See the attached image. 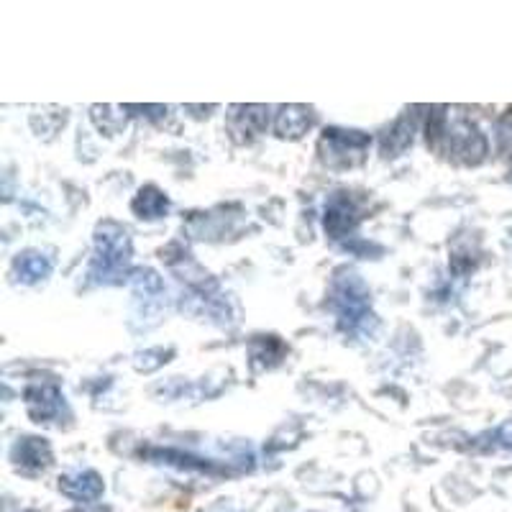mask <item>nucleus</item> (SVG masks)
Listing matches in <instances>:
<instances>
[{"label":"nucleus","mask_w":512,"mask_h":512,"mask_svg":"<svg viewBox=\"0 0 512 512\" xmlns=\"http://www.w3.org/2000/svg\"><path fill=\"white\" fill-rule=\"evenodd\" d=\"M367 282L354 269H338L331 280L328 305L336 313L338 328L346 336H367L377 326V315L372 313Z\"/></svg>","instance_id":"nucleus-1"},{"label":"nucleus","mask_w":512,"mask_h":512,"mask_svg":"<svg viewBox=\"0 0 512 512\" xmlns=\"http://www.w3.org/2000/svg\"><path fill=\"white\" fill-rule=\"evenodd\" d=\"M131 233L126 226L116 221H103L95 228V256L90 264V277L98 285H121L131 277Z\"/></svg>","instance_id":"nucleus-2"},{"label":"nucleus","mask_w":512,"mask_h":512,"mask_svg":"<svg viewBox=\"0 0 512 512\" xmlns=\"http://www.w3.org/2000/svg\"><path fill=\"white\" fill-rule=\"evenodd\" d=\"M369 146V136L349 128H326L320 136V159L328 167L346 169L364 162V152Z\"/></svg>","instance_id":"nucleus-3"},{"label":"nucleus","mask_w":512,"mask_h":512,"mask_svg":"<svg viewBox=\"0 0 512 512\" xmlns=\"http://www.w3.org/2000/svg\"><path fill=\"white\" fill-rule=\"evenodd\" d=\"M443 146H446L448 157L459 164H479L487 157V139L484 134L466 118H456L454 123L446 126V136H443Z\"/></svg>","instance_id":"nucleus-4"},{"label":"nucleus","mask_w":512,"mask_h":512,"mask_svg":"<svg viewBox=\"0 0 512 512\" xmlns=\"http://www.w3.org/2000/svg\"><path fill=\"white\" fill-rule=\"evenodd\" d=\"M26 410L36 423H54L67 413L64 395L54 382H31L24 392Z\"/></svg>","instance_id":"nucleus-5"},{"label":"nucleus","mask_w":512,"mask_h":512,"mask_svg":"<svg viewBox=\"0 0 512 512\" xmlns=\"http://www.w3.org/2000/svg\"><path fill=\"white\" fill-rule=\"evenodd\" d=\"M52 446L47 443V438L41 436H24L18 438L11 448V461L18 472L26 474V477H36V474L47 472L52 466Z\"/></svg>","instance_id":"nucleus-6"},{"label":"nucleus","mask_w":512,"mask_h":512,"mask_svg":"<svg viewBox=\"0 0 512 512\" xmlns=\"http://www.w3.org/2000/svg\"><path fill=\"white\" fill-rule=\"evenodd\" d=\"M359 226V210L349 192H333L326 203V216H323V228L331 239H346L349 233Z\"/></svg>","instance_id":"nucleus-7"},{"label":"nucleus","mask_w":512,"mask_h":512,"mask_svg":"<svg viewBox=\"0 0 512 512\" xmlns=\"http://www.w3.org/2000/svg\"><path fill=\"white\" fill-rule=\"evenodd\" d=\"M141 456L157 461V464H169V466H177V469H187V472H203V474L236 472V469H231V466L216 464V461L200 459V456H192V454H182V451H177V448H146V451H141Z\"/></svg>","instance_id":"nucleus-8"},{"label":"nucleus","mask_w":512,"mask_h":512,"mask_svg":"<svg viewBox=\"0 0 512 512\" xmlns=\"http://www.w3.org/2000/svg\"><path fill=\"white\" fill-rule=\"evenodd\" d=\"M59 492L75 502H95L103 497L105 484L95 469H77L59 477Z\"/></svg>","instance_id":"nucleus-9"},{"label":"nucleus","mask_w":512,"mask_h":512,"mask_svg":"<svg viewBox=\"0 0 512 512\" xmlns=\"http://www.w3.org/2000/svg\"><path fill=\"white\" fill-rule=\"evenodd\" d=\"M315 113L308 105H282L274 121V131L280 139H303L308 134V128H313Z\"/></svg>","instance_id":"nucleus-10"},{"label":"nucleus","mask_w":512,"mask_h":512,"mask_svg":"<svg viewBox=\"0 0 512 512\" xmlns=\"http://www.w3.org/2000/svg\"><path fill=\"white\" fill-rule=\"evenodd\" d=\"M415 136V118L410 113L397 118L390 128H384V134L379 136V152L382 157H400L410 144H413Z\"/></svg>","instance_id":"nucleus-11"},{"label":"nucleus","mask_w":512,"mask_h":512,"mask_svg":"<svg viewBox=\"0 0 512 512\" xmlns=\"http://www.w3.org/2000/svg\"><path fill=\"white\" fill-rule=\"evenodd\" d=\"M52 274V262L41 251H24L13 259V277L24 285H36Z\"/></svg>","instance_id":"nucleus-12"},{"label":"nucleus","mask_w":512,"mask_h":512,"mask_svg":"<svg viewBox=\"0 0 512 512\" xmlns=\"http://www.w3.org/2000/svg\"><path fill=\"white\" fill-rule=\"evenodd\" d=\"M269 121V108L267 105H233L231 108V128L236 134H262Z\"/></svg>","instance_id":"nucleus-13"},{"label":"nucleus","mask_w":512,"mask_h":512,"mask_svg":"<svg viewBox=\"0 0 512 512\" xmlns=\"http://www.w3.org/2000/svg\"><path fill=\"white\" fill-rule=\"evenodd\" d=\"M131 210L144 221H157V218H164L169 213V198L157 185H146L131 200Z\"/></svg>","instance_id":"nucleus-14"},{"label":"nucleus","mask_w":512,"mask_h":512,"mask_svg":"<svg viewBox=\"0 0 512 512\" xmlns=\"http://www.w3.org/2000/svg\"><path fill=\"white\" fill-rule=\"evenodd\" d=\"M126 108H113V105H93L90 108V116H93L95 126L103 131V134L113 136L118 131H123L126 126Z\"/></svg>","instance_id":"nucleus-15"},{"label":"nucleus","mask_w":512,"mask_h":512,"mask_svg":"<svg viewBox=\"0 0 512 512\" xmlns=\"http://www.w3.org/2000/svg\"><path fill=\"white\" fill-rule=\"evenodd\" d=\"M128 282H131V287H134L136 297H154L162 292V280H159V274L154 272V269H146V267L134 269L131 277H128Z\"/></svg>","instance_id":"nucleus-16"},{"label":"nucleus","mask_w":512,"mask_h":512,"mask_svg":"<svg viewBox=\"0 0 512 512\" xmlns=\"http://www.w3.org/2000/svg\"><path fill=\"white\" fill-rule=\"evenodd\" d=\"M495 438L502 448L512 451V420H507V423L500 425V431L495 433Z\"/></svg>","instance_id":"nucleus-17"},{"label":"nucleus","mask_w":512,"mask_h":512,"mask_svg":"<svg viewBox=\"0 0 512 512\" xmlns=\"http://www.w3.org/2000/svg\"><path fill=\"white\" fill-rule=\"evenodd\" d=\"M75 512H111L108 507H100V505H90V507H80V510Z\"/></svg>","instance_id":"nucleus-18"},{"label":"nucleus","mask_w":512,"mask_h":512,"mask_svg":"<svg viewBox=\"0 0 512 512\" xmlns=\"http://www.w3.org/2000/svg\"><path fill=\"white\" fill-rule=\"evenodd\" d=\"M26 512H36V510H26Z\"/></svg>","instance_id":"nucleus-19"}]
</instances>
